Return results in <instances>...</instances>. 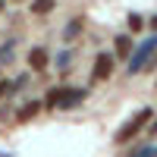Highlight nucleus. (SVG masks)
I'll return each instance as SVG.
<instances>
[{
  "label": "nucleus",
  "instance_id": "nucleus-5",
  "mask_svg": "<svg viewBox=\"0 0 157 157\" xmlns=\"http://www.w3.org/2000/svg\"><path fill=\"white\" fill-rule=\"evenodd\" d=\"M132 47H135V38L129 35V32H120V35H113V57H116V63H126L129 60V54H132Z\"/></svg>",
  "mask_w": 157,
  "mask_h": 157
},
{
  "label": "nucleus",
  "instance_id": "nucleus-3",
  "mask_svg": "<svg viewBox=\"0 0 157 157\" xmlns=\"http://www.w3.org/2000/svg\"><path fill=\"white\" fill-rule=\"evenodd\" d=\"M113 72H116V57H113V54H107V50H101V54L94 57V63H91V85L107 82Z\"/></svg>",
  "mask_w": 157,
  "mask_h": 157
},
{
  "label": "nucleus",
  "instance_id": "nucleus-17",
  "mask_svg": "<svg viewBox=\"0 0 157 157\" xmlns=\"http://www.w3.org/2000/svg\"><path fill=\"white\" fill-rule=\"evenodd\" d=\"M145 25H148L151 32H157V16H151V19H145Z\"/></svg>",
  "mask_w": 157,
  "mask_h": 157
},
{
  "label": "nucleus",
  "instance_id": "nucleus-13",
  "mask_svg": "<svg viewBox=\"0 0 157 157\" xmlns=\"http://www.w3.org/2000/svg\"><path fill=\"white\" fill-rule=\"evenodd\" d=\"M6 98H13V78H0V104Z\"/></svg>",
  "mask_w": 157,
  "mask_h": 157
},
{
  "label": "nucleus",
  "instance_id": "nucleus-21",
  "mask_svg": "<svg viewBox=\"0 0 157 157\" xmlns=\"http://www.w3.org/2000/svg\"><path fill=\"white\" fill-rule=\"evenodd\" d=\"M154 157H157V151H154Z\"/></svg>",
  "mask_w": 157,
  "mask_h": 157
},
{
  "label": "nucleus",
  "instance_id": "nucleus-18",
  "mask_svg": "<svg viewBox=\"0 0 157 157\" xmlns=\"http://www.w3.org/2000/svg\"><path fill=\"white\" fill-rule=\"evenodd\" d=\"M0 13H6V0H0Z\"/></svg>",
  "mask_w": 157,
  "mask_h": 157
},
{
  "label": "nucleus",
  "instance_id": "nucleus-15",
  "mask_svg": "<svg viewBox=\"0 0 157 157\" xmlns=\"http://www.w3.org/2000/svg\"><path fill=\"white\" fill-rule=\"evenodd\" d=\"M145 72H157V47H154V54H151V60H148V66H145Z\"/></svg>",
  "mask_w": 157,
  "mask_h": 157
},
{
  "label": "nucleus",
  "instance_id": "nucleus-6",
  "mask_svg": "<svg viewBox=\"0 0 157 157\" xmlns=\"http://www.w3.org/2000/svg\"><path fill=\"white\" fill-rule=\"evenodd\" d=\"M85 98H88V88H69V85H63V94H60L57 110H69V107H75V104H82Z\"/></svg>",
  "mask_w": 157,
  "mask_h": 157
},
{
  "label": "nucleus",
  "instance_id": "nucleus-12",
  "mask_svg": "<svg viewBox=\"0 0 157 157\" xmlns=\"http://www.w3.org/2000/svg\"><path fill=\"white\" fill-rule=\"evenodd\" d=\"M126 29H129V35H138L141 29H145V16H141V13H129Z\"/></svg>",
  "mask_w": 157,
  "mask_h": 157
},
{
  "label": "nucleus",
  "instance_id": "nucleus-2",
  "mask_svg": "<svg viewBox=\"0 0 157 157\" xmlns=\"http://www.w3.org/2000/svg\"><path fill=\"white\" fill-rule=\"evenodd\" d=\"M154 47H157V32H151L148 38L135 41L132 54H129V60H126V75H129V78H132V75H138V72H145L148 60H151V54H154Z\"/></svg>",
  "mask_w": 157,
  "mask_h": 157
},
{
  "label": "nucleus",
  "instance_id": "nucleus-8",
  "mask_svg": "<svg viewBox=\"0 0 157 157\" xmlns=\"http://www.w3.org/2000/svg\"><path fill=\"white\" fill-rule=\"evenodd\" d=\"M82 32H85V16H72L66 22V29H63V44H72Z\"/></svg>",
  "mask_w": 157,
  "mask_h": 157
},
{
  "label": "nucleus",
  "instance_id": "nucleus-11",
  "mask_svg": "<svg viewBox=\"0 0 157 157\" xmlns=\"http://www.w3.org/2000/svg\"><path fill=\"white\" fill-rule=\"evenodd\" d=\"M50 63H57V69H60V72H69V69H72V66H69V63H72V50H69V47H66V50H60L57 57H50Z\"/></svg>",
  "mask_w": 157,
  "mask_h": 157
},
{
  "label": "nucleus",
  "instance_id": "nucleus-9",
  "mask_svg": "<svg viewBox=\"0 0 157 157\" xmlns=\"http://www.w3.org/2000/svg\"><path fill=\"white\" fill-rule=\"evenodd\" d=\"M29 10H32V16H50V13L57 10V0H29Z\"/></svg>",
  "mask_w": 157,
  "mask_h": 157
},
{
  "label": "nucleus",
  "instance_id": "nucleus-19",
  "mask_svg": "<svg viewBox=\"0 0 157 157\" xmlns=\"http://www.w3.org/2000/svg\"><path fill=\"white\" fill-rule=\"evenodd\" d=\"M6 3H25V0H6Z\"/></svg>",
  "mask_w": 157,
  "mask_h": 157
},
{
  "label": "nucleus",
  "instance_id": "nucleus-4",
  "mask_svg": "<svg viewBox=\"0 0 157 157\" xmlns=\"http://www.w3.org/2000/svg\"><path fill=\"white\" fill-rule=\"evenodd\" d=\"M50 50L44 47V44H35V47H29V54H25V66H29V72H35V75H44L47 72V66H50Z\"/></svg>",
  "mask_w": 157,
  "mask_h": 157
},
{
  "label": "nucleus",
  "instance_id": "nucleus-20",
  "mask_svg": "<svg viewBox=\"0 0 157 157\" xmlns=\"http://www.w3.org/2000/svg\"><path fill=\"white\" fill-rule=\"evenodd\" d=\"M154 88H157V75H154Z\"/></svg>",
  "mask_w": 157,
  "mask_h": 157
},
{
  "label": "nucleus",
  "instance_id": "nucleus-7",
  "mask_svg": "<svg viewBox=\"0 0 157 157\" xmlns=\"http://www.w3.org/2000/svg\"><path fill=\"white\" fill-rule=\"evenodd\" d=\"M41 110H44V107H41V101H25L22 107L16 110V123H19V126H22V123H32Z\"/></svg>",
  "mask_w": 157,
  "mask_h": 157
},
{
  "label": "nucleus",
  "instance_id": "nucleus-10",
  "mask_svg": "<svg viewBox=\"0 0 157 157\" xmlns=\"http://www.w3.org/2000/svg\"><path fill=\"white\" fill-rule=\"evenodd\" d=\"M60 94H63V85H54V88H47V94L41 101V107L44 110H57V104H60Z\"/></svg>",
  "mask_w": 157,
  "mask_h": 157
},
{
  "label": "nucleus",
  "instance_id": "nucleus-16",
  "mask_svg": "<svg viewBox=\"0 0 157 157\" xmlns=\"http://www.w3.org/2000/svg\"><path fill=\"white\" fill-rule=\"evenodd\" d=\"M145 132H148L151 138H157V120H151V123H148V129H145Z\"/></svg>",
  "mask_w": 157,
  "mask_h": 157
},
{
  "label": "nucleus",
  "instance_id": "nucleus-1",
  "mask_svg": "<svg viewBox=\"0 0 157 157\" xmlns=\"http://www.w3.org/2000/svg\"><path fill=\"white\" fill-rule=\"evenodd\" d=\"M151 120H154V107H141L138 113H132V116H129V120H126V123L113 132V145H116V148L132 145V141H135V138L148 129V123H151Z\"/></svg>",
  "mask_w": 157,
  "mask_h": 157
},
{
  "label": "nucleus",
  "instance_id": "nucleus-14",
  "mask_svg": "<svg viewBox=\"0 0 157 157\" xmlns=\"http://www.w3.org/2000/svg\"><path fill=\"white\" fill-rule=\"evenodd\" d=\"M154 151H157V148H151V145H148V148H135L129 157H154Z\"/></svg>",
  "mask_w": 157,
  "mask_h": 157
}]
</instances>
